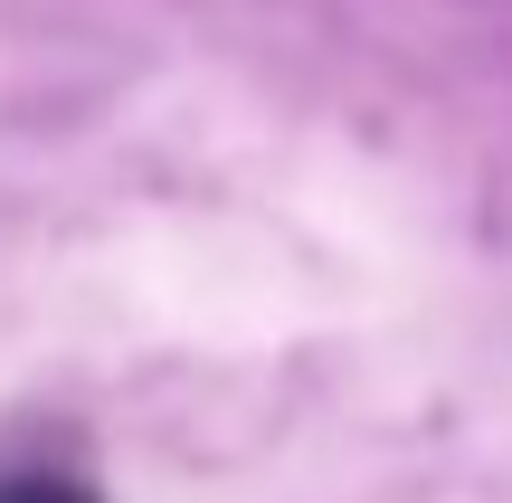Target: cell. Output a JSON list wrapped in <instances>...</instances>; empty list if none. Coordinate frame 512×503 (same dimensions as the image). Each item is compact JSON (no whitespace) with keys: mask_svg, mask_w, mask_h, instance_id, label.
I'll use <instances>...</instances> for the list:
<instances>
[{"mask_svg":"<svg viewBox=\"0 0 512 503\" xmlns=\"http://www.w3.org/2000/svg\"><path fill=\"white\" fill-rule=\"evenodd\" d=\"M0 503H86V485H67V475H19V485H0Z\"/></svg>","mask_w":512,"mask_h":503,"instance_id":"6da1fadb","label":"cell"}]
</instances>
